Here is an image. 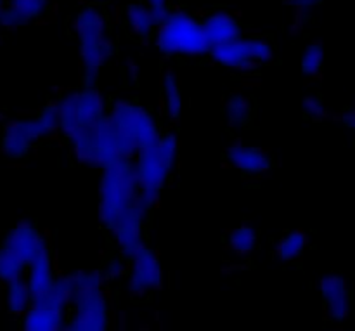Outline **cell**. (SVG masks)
Segmentation results:
<instances>
[{
	"instance_id": "4dcf8cb0",
	"label": "cell",
	"mask_w": 355,
	"mask_h": 331,
	"mask_svg": "<svg viewBox=\"0 0 355 331\" xmlns=\"http://www.w3.org/2000/svg\"><path fill=\"white\" fill-rule=\"evenodd\" d=\"M304 106L305 110H307V113L311 114V117H314V120H324V118L331 117L329 111L324 110L322 104L319 103V99H315V97H305Z\"/></svg>"
},
{
	"instance_id": "5b68a950",
	"label": "cell",
	"mask_w": 355,
	"mask_h": 331,
	"mask_svg": "<svg viewBox=\"0 0 355 331\" xmlns=\"http://www.w3.org/2000/svg\"><path fill=\"white\" fill-rule=\"evenodd\" d=\"M0 245L12 252L26 266V269L40 253L47 252L45 236L33 224H30V221H19L17 228L7 232Z\"/></svg>"
},
{
	"instance_id": "5bb4252c",
	"label": "cell",
	"mask_w": 355,
	"mask_h": 331,
	"mask_svg": "<svg viewBox=\"0 0 355 331\" xmlns=\"http://www.w3.org/2000/svg\"><path fill=\"white\" fill-rule=\"evenodd\" d=\"M123 16L128 30L134 37L141 38V40H151L156 24L153 21L151 12H149L148 3H132L125 9Z\"/></svg>"
},
{
	"instance_id": "8d00e7d4",
	"label": "cell",
	"mask_w": 355,
	"mask_h": 331,
	"mask_svg": "<svg viewBox=\"0 0 355 331\" xmlns=\"http://www.w3.org/2000/svg\"><path fill=\"white\" fill-rule=\"evenodd\" d=\"M120 328H127V314H125V312H120Z\"/></svg>"
},
{
	"instance_id": "f1b7e54d",
	"label": "cell",
	"mask_w": 355,
	"mask_h": 331,
	"mask_svg": "<svg viewBox=\"0 0 355 331\" xmlns=\"http://www.w3.org/2000/svg\"><path fill=\"white\" fill-rule=\"evenodd\" d=\"M156 149L159 151V155L163 156L166 163L170 167H173V162H175L177 156V137L173 134H162L158 139V144H156Z\"/></svg>"
},
{
	"instance_id": "8992f818",
	"label": "cell",
	"mask_w": 355,
	"mask_h": 331,
	"mask_svg": "<svg viewBox=\"0 0 355 331\" xmlns=\"http://www.w3.org/2000/svg\"><path fill=\"white\" fill-rule=\"evenodd\" d=\"M71 316L66 319V331H103L110 328L107 300L103 295L71 305Z\"/></svg>"
},
{
	"instance_id": "74e56055",
	"label": "cell",
	"mask_w": 355,
	"mask_h": 331,
	"mask_svg": "<svg viewBox=\"0 0 355 331\" xmlns=\"http://www.w3.org/2000/svg\"><path fill=\"white\" fill-rule=\"evenodd\" d=\"M146 3H168V0H146Z\"/></svg>"
},
{
	"instance_id": "6da1fadb",
	"label": "cell",
	"mask_w": 355,
	"mask_h": 331,
	"mask_svg": "<svg viewBox=\"0 0 355 331\" xmlns=\"http://www.w3.org/2000/svg\"><path fill=\"white\" fill-rule=\"evenodd\" d=\"M155 44L165 58L198 59L208 54L201 33V21L182 9H172L170 16L155 30Z\"/></svg>"
},
{
	"instance_id": "d590c367",
	"label": "cell",
	"mask_w": 355,
	"mask_h": 331,
	"mask_svg": "<svg viewBox=\"0 0 355 331\" xmlns=\"http://www.w3.org/2000/svg\"><path fill=\"white\" fill-rule=\"evenodd\" d=\"M158 111H159V114L165 113V97L163 96L158 99Z\"/></svg>"
},
{
	"instance_id": "ab89813d",
	"label": "cell",
	"mask_w": 355,
	"mask_h": 331,
	"mask_svg": "<svg viewBox=\"0 0 355 331\" xmlns=\"http://www.w3.org/2000/svg\"><path fill=\"white\" fill-rule=\"evenodd\" d=\"M89 2H92V3H101V2H104V0H89Z\"/></svg>"
},
{
	"instance_id": "e575fe53",
	"label": "cell",
	"mask_w": 355,
	"mask_h": 331,
	"mask_svg": "<svg viewBox=\"0 0 355 331\" xmlns=\"http://www.w3.org/2000/svg\"><path fill=\"white\" fill-rule=\"evenodd\" d=\"M128 75H130L132 82H137V65L132 59H128Z\"/></svg>"
},
{
	"instance_id": "8fae6325",
	"label": "cell",
	"mask_w": 355,
	"mask_h": 331,
	"mask_svg": "<svg viewBox=\"0 0 355 331\" xmlns=\"http://www.w3.org/2000/svg\"><path fill=\"white\" fill-rule=\"evenodd\" d=\"M55 276L54 273V262H52L51 252H44L28 266V276L26 283L30 288V297H37V295L45 294L49 288L54 283Z\"/></svg>"
},
{
	"instance_id": "4316f807",
	"label": "cell",
	"mask_w": 355,
	"mask_h": 331,
	"mask_svg": "<svg viewBox=\"0 0 355 331\" xmlns=\"http://www.w3.org/2000/svg\"><path fill=\"white\" fill-rule=\"evenodd\" d=\"M322 65H324V49H322L321 42H312L307 49H305L304 59H302V71L304 75L321 76Z\"/></svg>"
},
{
	"instance_id": "52a82bcc",
	"label": "cell",
	"mask_w": 355,
	"mask_h": 331,
	"mask_svg": "<svg viewBox=\"0 0 355 331\" xmlns=\"http://www.w3.org/2000/svg\"><path fill=\"white\" fill-rule=\"evenodd\" d=\"M201 33L207 49L215 45L231 44L243 37V26L238 16L229 10H215L201 21Z\"/></svg>"
},
{
	"instance_id": "4fadbf2b",
	"label": "cell",
	"mask_w": 355,
	"mask_h": 331,
	"mask_svg": "<svg viewBox=\"0 0 355 331\" xmlns=\"http://www.w3.org/2000/svg\"><path fill=\"white\" fill-rule=\"evenodd\" d=\"M66 326V316L61 309L31 307L23 316V330L26 331H61Z\"/></svg>"
},
{
	"instance_id": "603a6c76",
	"label": "cell",
	"mask_w": 355,
	"mask_h": 331,
	"mask_svg": "<svg viewBox=\"0 0 355 331\" xmlns=\"http://www.w3.org/2000/svg\"><path fill=\"white\" fill-rule=\"evenodd\" d=\"M225 117L231 127L236 125H246L252 118V103L250 97L243 96V94H234L229 97L227 104H225Z\"/></svg>"
},
{
	"instance_id": "ac0fdd59",
	"label": "cell",
	"mask_w": 355,
	"mask_h": 331,
	"mask_svg": "<svg viewBox=\"0 0 355 331\" xmlns=\"http://www.w3.org/2000/svg\"><path fill=\"white\" fill-rule=\"evenodd\" d=\"M30 305H31L30 288H28V283L23 280V278L7 283L6 307L10 314L17 316V318H23V316L26 314L28 309H30Z\"/></svg>"
},
{
	"instance_id": "7402d4cb",
	"label": "cell",
	"mask_w": 355,
	"mask_h": 331,
	"mask_svg": "<svg viewBox=\"0 0 355 331\" xmlns=\"http://www.w3.org/2000/svg\"><path fill=\"white\" fill-rule=\"evenodd\" d=\"M229 248L239 257H246L257 248V231L250 224H241L229 232Z\"/></svg>"
},
{
	"instance_id": "484cf974",
	"label": "cell",
	"mask_w": 355,
	"mask_h": 331,
	"mask_svg": "<svg viewBox=\"0 0 355 331\" xmlns=\"http://www.w3.org/2000/svg\"><path fill=\"white\" fill-rule=\"evenodd\" d=\"M31 142L23 139L21 135L10 134V132L2 130V137H0V148L2 153L10 160H23L30 155Z\"/></svg>"
},
{
	"instance_id": "e0dca14e",
	"label": "cell",
	"mask_w": 355,
	"mask_h": 331,
	"mask_svg": "<svg viewBox=\"0 0 355 331\" xmlns=\"http://www.w3.org/2000/svg\"><path fill=\"white\" fill-rule=\"evenodd\" d=\"M76 103H78V90H75V92H66L59 99V134L66 141L80 128Z\"/></svg>"
},
{
	"instance_id": "ffe728a7",
	"label": "cell",
	"mask_w": 355,
	"mask_h": 331,
	"mask_svg": "<svg viewBox=\"0 0 355 331\" xmlns=\"http://www.w3.org/2000/svg\"><path fill=\"white\" fill-rule=\"evenodd\" d=\"M130 135L135 139V142H137V148L144 149L153 148V146L158 144V139L159 135H162V132H159L155 117H153L148 110H144V113L141 114V118H139L137 125H135V128L132 130Z\"/></svg>"
},
{
	"instance_id": "83f0119b",
	"label": "cell",
	"mask_w": 355,
	"mask_h": 331,
	"mask_svg": "<svg viewBox=\"0 0 355 331\" xmlns=\"http://www.w3.org/2000/svg\"><path fill=\"white\" fill-rule=\"evenodd\" d=\"M45 135H51L59 132V99H49L45 106L38 111L35 117Z\"/></svg>"
},
{
	"instance_id": "9a60e30c",
	"label": "cell",
	"mask_w": 355,
	"mask_h": 331,
	"mask_svg": "<svg viewBox=\"0 0 355 331\" xmlns=\"http://www.w3.org/2000/svg\"><path fill=\"white\" fill-rule=\"evenodd\" d=\"M68 280L73 291V305L101 295L106 278L101 273H75L68 274Z\"/></svg>"
},
{
	"instance_id": "836d02e7",
	"label": "cell",
	"mask_w": 355,
	"mask_h": 331,
	"mask_svg": "<svg viewBox=\"0 0 355 331\" xmlns=\"http://www.w3.org/2000/svg\"><path fill=\"white\" fill-rule=\"evenodd\" d=\"M295 7H300V9H309V7L321 6L322 0H290Z\"/></svg>"
},
{
	"instance_id": "f546056e",
	"label": "cell",
	"mask_w": 355,
	"mask_h": 331,
	"mask_svg": "<svg viewBox=\"0 0 355 331\" xmlns=\"http://www.w3.org/2000/svg\"><path fill=\"white\" fill-rule=\"evenodd\" d=\"M30 21L24 19L23 16H19V14L16 12L14 9H10L9 6H3L2 10H0V28H6V30H17V28L24 26V24H28Z\"/></svg>"
},
{
	"instance_id": "2e32d148",
	"label": "cell",
	"mask_w": 355,
	"mask_h": 331,
	"mask_svg": "<svg viewBox=\"0 0 355 331\" xmlns=\"http://www.w3.org/2000/svg\"><path fill=\"white\" fill-rule=\"evenodd\" d=\"M110 232L113 235L116 245L120 246V253L125 262H132L137 257V253L146 246V238L142 229L114 228Z\"/></svg>"
},
{
	"instance_id": "7c38bea8",
	"label": "cell",
	"mask_w": 355,
	"mask_h": 331,
	"mask_svg": "<svg viewBox=\"0 0 355 331\" xmlns=\"http://www.w3.org/2000/svg\"><path fill=\"white\" fill-rule=\"evenodd\" d=\"M76 111H78L80 128L92 127L103 114H106V101H104L99 89H96V87H83L82 90H78Z\"/></svg>"
},
{
	"instance_id": "f35d334b",
	"label": "cell",
	"mask_w": 355,
	"mask_h": 331,
	"mask_svg": "<svg viewBox=\"0 0 355 331\" xmlns=\"http://www.w3.org/2000/svg\"><path fill=\"white\" fill-rule=\"evenodd\" d=\"M3 6H6V0H0V10H2ZM0 40H2V38H0Z\"/></svg>"
},
{
	"instance_id": "cb8c5ba5",
	"label": "cell",
	"mask_w": 355,
	"mask_h": 331,
	"mask_svg": "<svg viewBox=\"0 0 355 331\" xmlns=\"http://www.w3.org/2000/svg\"><path fill=\"white\" fill-rule=\"evenodd\" d=\"M6 3L26 21L42 19L52 10L51 0H6Z\"/></svg>"
},
{
	"instance_id": "7a4b0ae2",
	"label": "cell",
	"mask_w": 355,
	"mask_h": 331,
	"mask_svg": "<svg viewBox=\"0 0 355 331\" xmlns=\"http://www.w3.org/2000/svg\"><path fill=\"white\" fill-rule=\"evenodd\" d=\"M139 194V179L132 160H120L103 169L99 187V221L110 231L118 214L134 201Z\"/></svg>"
},
{
	"instance_id": "277c9868",
	"label": "cell",
	"mask_w": 355,
	"mask_h": 331,
	"mask_svg": "<svg viewBox=\"0 0 355 331\" xmlns=\"http://www.w3.org/2000/svg\"><path fill=\"white\" fill-rule=\"evenodd\" d=\"M134 165L139 179V196H142L153 207H156L159 200V191L163 189L165 183L168 180V173L172 167L163 160L156 146L139 149L137 155H135Z\"/></svg>"
},
{
	"instance_id": "9c48e42d",
	"label": "cell",
	"mask_w": 355,
	"mask_h": 331,
	"mask_svg": "<svg viewBox=\"0 0 355 331\" xmlns=\"http://www.w3.org/2000/svg\"><path fill=\"white\" fill-rule=\"evenodd\" d=\"M229 163L248 176H262L272 169V158L266 149L245 148L241 146V139H236L234 144L225 153Z\"/></svg>"
},
{
	"instance_id": "ba28073f",
	"label": "cell",
	"mask_w": 355,
	"mask_h": 331,
	"mask_svg": "<svg viewBox=\"0 0 355 331\" xmlns=\"http://www.w3.org/2000/svg\"><path fill=\"white\" fill-rule=\"evenodd\" d=\"M322 300H324L326 314L335 323H343L352 311L350 290L342 276H326L319 281Z\"/></svg>"
},
{
	"instance_id": "d6a6232c",
	"label": "cell",
	"mask_w": 355,
	"mask_h": 331,
	"mask_svg": "<svg viewBox=\"0 0 355 331\" xmlns=\"http://www.w3.org/2000/svg\"><path fill=\"white\" fill-rule=\"evenodd\" d=\"M128 291H130V295L134 298H142L149 294L148 288H146L142 283H139L137 280H134V278L128 280Z\"/></svg>"
},
{
	"instance_id": "1f68e13d",
	"label": "cell",
	"mask_w": 355,
	"mask_h": 331,
	"mask_svg": "<svg viewBox=\"0 0 355 331\" xmlns=\"http://www.w3.org/2000/svg\"><path fill=\"white\" fill-rule=\"evenodd\" d=\"M148 7H149V12H151V17H153V21H155L156 26H159V24H162L163 21L170 16V12H172V7H170V3H148Z\"/></svg>"
},
{
	"instance_id": "3957f363",
	"label": "cell",
	"mask_w": 355,
	"mask_h": 331,
	"mask_svg": "<svg viewBox=\"0 0 355 331\" xmlns=\"http://www.w3.org/2000/svg\"><path fill=\"white\" fill-rule=\"evenodd\" d=\"M210 59L225 68L238 71H255L266 62L274 61V47L269 40L259 35H248L231 44L215 45L208 51Z\"/></svg>"
},
{
	"instance_id": "30bf717a",
	"label": "cell",
	"mask_w": 355,
	"mask_h": 331,
	"mask_svg": "<svg viewBox=\"0 0 355 331\" xmlns=\"http://www.w3.org/2000/svg\"><path fill=\"white\" fill-rule=\"evenodd\" d=\"M130 278L144 285L148 290H162L163 288V271L159 267V259L156 250L144 246L132 260Z\"/></svg>"
},
{
	"instance_id": "44dd1931",
	"label": "cell",
	"mask_w": 355,
	"mask_h": 331,
	"mask_svg": "<svg viewBox=\"0 0 355 331\" xmlns=\"http://www.w3.org/2000/svg\"><path fill=\"white\" fill-rule=\"evenodd\" d=\"M163 90H165L166 114H168L173 124H179L180 111H182V94H180V87L172 69H168L165 78H163Z\"/></svg>"
},
{
	"instance_id": "d6986e66",
	"label": "cell",
	"mask_w": 355,
	"mask_h": 331,
	"mask_svg": "<svg viewBox=\"0 0 355 331\" xmlns=\"http://www.w3.org/2000/svg\"><path fill=\"white\" fill-rule=\"evenodd\" d=\"M309 243L307 232L297 229V231H291L277 243L276 255L279 257L284 262H291V260H297L304 255L305 246Z\"/></svg>"
},
{
	"instance_id": "d4e9b609",
	"label": "cell",
	"mask_w": 355,
	"mask_h": 331,
	"mask_svg": "<svg viewBox=\"0 0 355 331\" xmlns=\"http://www.w3.org/2000/svg\"><path fill=\"white\" fill-rule=\"evenodd\" d=\"M24 269H26V266L6 246L0 245V281L7 285L10 281L19 280V278H23Z\"/></svg>"
}]
</instances>
